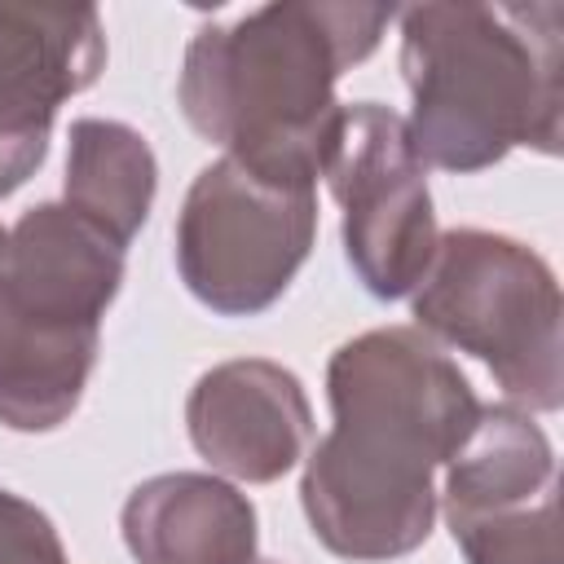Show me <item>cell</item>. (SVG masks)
I'll return each mask as SVG.
<instances>
[{"label": "cell", "mask_w": 564, "mask_h": 564, "mask_svg": "<svg viewBox=\"0 0 564 564\" xmlns=\"http://www.w3.org/2000/svg\"><path fill=\"white\" fill-rule=\"evenodd\" d=\"M154 194H159V163L150 141L132 123L97 119V115L70 123L62 203L75 216H84L115 247L128 251V242L150 220Z\"/></svg>", "instance_id": "7c38bea8"}, {"label": "cell", "mask_w": 564, "mask_h": 564, "mask_svg": "<svg viewBox=\"0 0 564 564\" xmlns=\"http://www.w3.org/2000/svg\"><path fill=\"white\" fill-rule=\"evenodd\" d=\"M392 18V4L278 0L203 22L176 79L181 115L225 159L317 185L344 110L335 84L379 48Z\"/></svg>", "instance_id": "7a4b0ae2"}, {"label": "cell", "mask_w": 564, "mask_h": 564, "mask_svg": "<svg viewBox=\"0 0 564 564\" xmlns=\"http://www.w3.org/2000/svg\"><path fill=\"white\" fill-rule=\"evenodd\" d=\"M185 432L212 471L242 485H269L304 458L313 441V405L300 375L282 361L238 357L194 379Z\"/></svg>", "instance_id": "30bf717a"}, {"label": "cell", "mask_w": 564, "mask_h": 564, "mask_svg": "<svg viewBox=\"0 0 564 564\" xmlns=\"http://www.w3.org/2000/svg\"><path fill=\"white\" fill-rule=\"evenodd\" d=\"M414 330L476 357L516 410L564 405V304L551 264L494 229H445L410 291Z\"/></svg>", "instance_id": "5b68a950"}, {"label": "cell", "mask_w": 564, "mask_h": 564, "mask_svg": "<svg viewBox=\"0 0 564 564\" xmlns=\"http://www.w3.org/2000/svg\"><path fill=\"white\" fill-rule=\"evenodd\" d=\"M401 75L410 145L423 167L485 172L516 145L560 154L564 132V9L538 4H410Z\"/></svg>", "instance_id": "3957f363"}, {"label": "cell", "mask_w": 564, "mask_h": 564, "mask_svg": "<svg viewBox=\"0 0 564 564\" xmlns=\"http://www.w3.org/2000/svg\"><path fill=\"white\" fill-rule=\"evenodd\" d=\"M326 401L335 423L300 476L313 538L352 564L419 551L436 520V471L480 414L467 375L423 330L379 326L330 352Z\"/></svg>", "instance_id": "6da1fadb"}, {"label": "cell", "mask_w": 564, "mask_h": 564, "mask_svg": "<svg viewBox=\"0 0 564 564\" xmlns=\"http://www.w3.org/2000/svg\"><path fill=\"white\" fill-rule=\"evenodd\" d=\"M137 564H256L260 524L251 498L212 471L141 480L119 511Z\"/></svg>", "instance_id": "8fae6325"}, {"label": "cell", "mask_w": 564, "mask_h": 564, "mask_svg": "<svg viewBox=\"0 0 564 564\" xmlns=\"http://www.w3.org/2000/svg\"><path fill=\"white\" fill-rule=\"evenodd\" d=\"M106 70V26L93 4L0 0V198L48 159L57 110Z\"/></svg>", "instance_id": "9c48e42d"}, {"label": "cell", "mask_w": 564, "mask_h": 564, "mask_svg": "<svg viewBox=\"0 0 564 564\" xmlns=\"http://www.w3.org/2000/svg\"><path fill=\"white\" fill-rule=\"evenodd\" d=\"M322 176L344 212L339 238L357 282L375 300L410 295L432 264L441 229L405 119L383 101L344 106Z\"/></svg>", "instance_id": "52a82bcc"}, {"label": "cell", "mask_w": 564, "mask_h": 564, "mask_svg": "<svg viewBox=\"0 0 564 564\" xmlns=\"http://www.w3.org/2000/svg\"><path fill=\"white\" fill-rule=\"evenodd\" d=\"M0 564H70L53 520L0 485Z\"/></svg>", "instance_id": "4fadbf2b"}, {"label": "cell", "mask_w": 564, "mask_h": 564, "mask_svg": "<svg viewBox=\"0 0 564 564\" xmlns=\"http://www.w3.org/2000/svg\"><path fill=\"white\" fill-rule=\"evenodd\" d=\"M119 286L123 247L66 203L18 216L0 278V423L9 432H53L79 410Z\"/></svg>", "instance_id": "277c9868"}, {"label": "cell", "mask_w": 564, "mask_h": 564, "mask_svg": "<svg viewBox=\"0 0 564 564\" xmlns=\"http://www.w3.org/2000/svg\"><path fill=\"white\" fill-rule=\"evenodd\" d=\"M551 436L516 405H480L445 463V524L467 564H560Z\"/></svg>", "instance_id": "ba28073f"}, {"label": "cell", "mask_w": 564, "mask_h": 564, "mask_svg": "<svg viewBox=\"0 0 564 564\" xmlns=\"http://www.w3.org/2000/svg\"><path fill=\"white\" fill-rule=\"evenodd\" d=\"M256 564H278V560H256Z\"/></svg>", "instance_id": "9a60e30c"}, {"label": "cell", "mask_w": 564, "mask_h": 564, "mask_svg": "<svg viewBox=\"0 0 564 564\" xmlns=\"http://www.w3.org/2000/svg\"><path fill=\"white\" fill-rule=\"evenodd\" d=\"M317 238V185L207 163L176 216V273L220 317H256L295 282Z\"/></svg>", "instance_id": "8992f818"}, {"label": "cell", "mask_w": 564, "mask_h": 564, "mask_svg": "<svg viewBox=\"0 0 564 564\" xmlns=\"http://www.w3.org/2000/svg\"><path fill=\"white\" fill-rule=\"evenodd\" d=\"M4 256H9V229L0 225V278H4Z\"/></svg>", "instance_id": "5bb4252c"}]
</instances>
